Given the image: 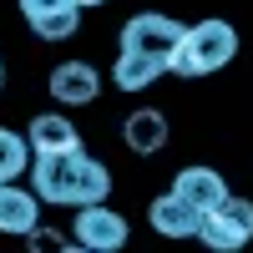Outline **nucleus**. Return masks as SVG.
Returning a JSON list of instances; mask_svg holds the SVG:
<instances>
[{"instance_id":"nucleus-7","label":"nucleus","mask_w":253,"mask_h":253,"mask_svg":"<svg viewBox=\"0 0 253 253\" xmlns=\"http://www.w3.org/2000/svg\"><path fill=\"white\" fill-rule=\"evenodd\" d=\"M172 193L182 198V203H193L198 213H213V208H223L228 198V182H223V172H213V167H182V172L172 177Z\"/></svg>"},{"instance_id":"nucleus-4","label":"nucleus","mask_w":253,"mask_h":253,"mask_svg":"<svg viewBox=\"0 0 253 253\" xmlns=\"http://www.w3.org/2000/svg\"><path fill=\"white\" fill-rule=\"evenodd\" d=\"M182 36H187V26H177L172 15L142 10V15H132V20L122 26V51H147V56L172 61V51L182 46Z\"/></svg>"},{"instance_id":"nucleus-15","label":"nucleus","mask_w":253,"mask_h":253,"mask_svg":"<svg viewBox=\"0 0 253 253\" xmlns=\"http://www.w3.org/2000/svg\"><path fill=\"white\" fill-rule=\"evenodd\" d=\"M31 248H36V253H66V248H71V238L51 233V228H36V233H31Z\"/></svg>"},{"instance_id":"nucleus-13","label":"nucleus","mask_w":253,"mask_h":253,"mask_svg":"<svg viewBox=\"0 0 253 253\" xmlns=\"http://www.w3.org/2000/svg\"><path fill=\"white\" fill-rule=\"evenodd\" d=\"M36 162L31 152V137L10 132V126H0V182H20V172Z\"/></svg>"},{"instance_id":"nucleus-11","label":"nucleus","mask_w":253,"mask_h":253,"mask_svg":"<svg viewBox=\"0 0 253 253\" xmlns=\"http://www.w3.org/2000/svg\"><path fill=\"white\" fill-rule=\"evenodd\" d=\"M122 142L132 147V152H162L167 147V117L157 112V107H137L132 117L122 122Z\"/></svg>"},{"instance_id":"nucleus-1","label":"nucleus","mask_w":253,"mask_h":253,"mask_svg":"<svg viewBox=\"0 0 253 253\" xmlns=\"http://www.w3.org/2000/svg\"><path fill=\"white\" fill-rule=\"evenodd\" d=\"M31 187L51 208H91V203H107L112 172H107V162H96L91 152L76 147V152L36 157L31 162Z\"/></svg>"},{"instance_id":"nucleus-18","label":"nucleus","mask_w":253,"mask_h":253,"mask_svg":"<svg viewBox=\"0 0 253 253\" xmlns=\"http://www.w3.org/2000/svg\"><path fill=\"white\" fill-rule=\"evenodd\" d=\"M76 5H81V10H86V5H107V0H76Z\"/></svg>"},{"instance_id":"nucleus-17","label":"nucleus","mask_w":253,"mask_h":253,"mask_svg":"<svg viewBox=\"0 0 253 253\" xmlns=\"http://www.w3.org/2000/svg\"><path fill=\"white\" fill-rule=\"evenodd\" d=\"M66 253H96V248H81V243H76V238H71V248H66Z\"/></svg>"},{"instance_id":"nucleus-2","label":"nucleus","mask_w":253,"mask_h":253,"mask_svg":"<svg viewBox=\"0 0 253 253\" xmlns=\"http://www.w3.org/2000/svg\"><path fill=\"white\" fill-rule=\"evenodd\" d=\"M233 56H238V31L228 26V20H198V26H187L182 46L172 51V61H167V71L208 76V71H223Z\"/></svg>"},{"instance_id":"nucleus-14","label":"nucleus","mask_w":253,"mask_h":253,"mask_svg":"<svg viewBox=\"0 0 253 253\" xmlns=\"http://www.w3.org/2000/svg\"><path fill=\"white\" fill-rule=\"evenodd\" d=\"M76 26H81V5H76V0H71V5H61V10H46V15L31 20V31H36L41 41H71Z\"/></svg>"},{"instance_id":"nucleus-8","label":"nucleus","mask_w":253,"mask_h":253,"mask_svg":"<svg viewBox=\"0 0 253 253\" xmlns=\"http://www.w3.org/2000/svg\"><path fill=\"white\" fill-rule=\"evenodd\" d=\"M46 86H51V96L61 107H86V101H96V91H101V76L86 66V61H61Z\"/></svg>"},{"instance_id":"nucleus-9","label":"nucleus","mask_w":253,"mask_h":253,"mask_svg":"<svg viewBox=\"0 0 253 253\" xmlns=\"http://www.w3.org/2000/svg\"><path fill=\"white\" fill-rule=\"evenodd\" d=\"M147 223H152L162 238H198L203 213L193 203H182L177 193H162V198H152V208H147Z\"/></svg>"},{"instance_id":"nucleus-12","label":"nucleus","mask_w":253,"mask_h":253,"mask_svg":"<svg viewBox=\"0 0 253 253\" xmlns=\"http://www.w3.org/2000/svg\"><path fill=\"white\" fill-rule=\"evenodd\" d=\"M162 71H167V61H162V56H147V51H122V56H117V66H112V81H117L122 91H147Z\"/></svg>"},{"instance_id":"nucleus-16","label":"nucleus","mask_w":253,"mask_h":253,"mask_svg":"<svg viewBox=\"0 0 253 253\" xmlns=\"http://www.w3.org/2000/svg\"><path fill=\"white\" fill-rule=\"evenodd\" d=\"M61 5H71V0H20V15L36 20V15H46V10H61Z\"/></svg>"},{"instance_id":"nucleus-3","label":"nucleus","mask_w":253,"mask_h":253,"mask_svg":"<svg viewBox=\"0 0 253 253\" xmlns=\"http://www.w3.org/2000/svg\"><path fill=\"white\" fill-rule=\"evenodd\" d=\"M198 238L213 248V253H238V248L253 238V203H248V198H228L223 208L203 213Z\"/></svg>"},{"instance_id":"nucleus-10","label":"nucleus","mask_w":253,"mask_h":253,"mask_svg":"<svg viewBox=\"0 0 253 253\" xmlns=\"http://www.w3.org/2000/svg\"><path fill=\"white\" fill-rule=\"evenodd\" d=\"M31 152L36 157H56V152H76L81 147V132H76V122H66L61 112H41L31 117Z\"/></svg>"},{"instance_id":"nucleus-5","label":"nucleus","mask_w":253,"mask_h":253,"mask_svg":"<svg viewBox=\"0 0 253 253\" xmlns=\"http://www.w3.org/2000/svg\"><path fill=\"white\" fill-rule=\"evenodd\" d=\"M126 218L107 203H91V208H76V223H71V238L81 248H96V253H122L126 248Z\"/></svg>"},{"instance_id":"nucleus-6","label":"nucleus","mask_w":253,"mask_h":253,"mask_svg":"<svg viewBox=\"0 0 253 253\" xmlns=\"http://www.w3.org/2000/svg\"><path fill=\"white\" fill-rule=\"evenodd\" d=\"M41 193L36 187H20V182H0V233L10 238H31L41 228Z\"/></svg>"}]
</instances>
